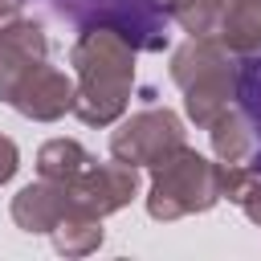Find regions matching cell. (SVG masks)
Returning a JSON list of instances; mask_svg holds the SVG:
<instances>
[{
	"label": "cell",
	"mask_w": 261,
	"mask_h": 261,
	"mask_svg": "<svg viewBox=\"0 0 261 261\" xmlns=\"http://www.w3.org/2000/svg\"><path fill=\"white\" fill-rule=\"evenodd\" d=\"M135 45L118 37L114 29H90L77 33L69 49V65L77 73L73 82V114L86 126H114L135 90Z\"/></svg>",
	"instance_id": "cell-1"
},
{
	"label": "cell",
	"mask_w": 261,
	"mask_h": 261,
	"mask_svg": "<svg viewBox=\"0 0 261 261\" xmlns=\"http://www.w3.org/2000/svg\"><path fill=\"white\" fill-rule=\"evenodd\" d=\"M171 82L184 90L188 118L208 130V122L237 98V53H228L216 37H188L171 53Z\"/></svg>",
	"instance_id": "cell-2"
},
{
	"label": "cell",
	"mask_w": 261,
	"mask_h": 261,
	"mask_svg": "<svg viewBox=\"0 0 261 261\" xmlns=\"http://www.w3.org/2000/svg\"><path fill=\"white\" fill-rule=\"evenodd\" d=\"M41 8L73 33L114 29L139 53H163L171 45V16L155 0H41Z\"/></svg>",
	"instance_id": "cell-3"
},
{
	"label": "cell",
	"mask_w": 261,
	"mask_h": 261,
	"mask_svg": "<svg viewBox=\"0 0 261 261\" xmlns=\"http://www.w3.org/2000/svg\"><path fill=\"white\" fill-rule=\"evenodd\" d=\"M220 204V159L192 151L188 143L151 167L147 188V216L151 220H179L192 212H208Z\"/></svg>",
	"instance_id": "cell-4"
},
{
	"label": "cell",
	"mask_w": 261,
	"mask_h": 261,
	"mask_svg": "<svg viewBox=\"0 0 261 261\" xmlns=\"http://www.w3.org/2000/svg\"><path fill=\"white\" fill-rule=\"evenodd\" d=\"M184 143H188L184 118L167 106H155V102H147L143 110H135L130 118H122L110 130V155L130 167H155L159 159H167Z\"/></svg>",
	"instance_id": "cell-5"
},
{
	"label": "cell",
	"mask_w": 261,
	"mask_h": 261,
	"mask_svg": "<svg viewBox=\"0 0 261 261\" xmlns=\"http://www.w3.org/2000/svg\"><path fill=\"white\" fill-rule=\"evenodd\" d=\"M65 188H69V200L77 208H86L94 216H110V212L126 208L139 196V167H130L114 155H110V163L90 159Z\"/></svg>",
	"instance_id": "cell-6"
},
{
	"label": "cell",
	"mask_w": 261,
	"mask_h": 261,
	"mask_svg": "<svg viewBox=\"0 0 261 261\" xmlns=\"http://www.w3.org/2000/svg\"><path fill=\"white\" fill-rule=\"evenodd\" d=\"M8 106H12L16 114L33 118V122H57V118L73 114V82H69V73H61L57 65L37 61V65L20 77V86L12 90Z\"/></svg>",
	"instance_id": "cell-7"
},
{
	"label": "cell",
	"mask_w": 261,
	"mask_h": 261,
	"mask_svg": "<svg viewBox=\"0 0 261 261\" xmlns=\"http://www.w3.org/2000/svg\"><path fill=\"white\" fill-rule=\"evenodd\" d=\"M73 208V200H69V188L61 184V179H37V184H24L16 196H12V220H16V228H24V232H33V237H49L53 232V224L65 216Z\"/></svg>",
	"instance_id": "cell-8"
},
{
	"label": "cell",
	"mask_w": 261,
	"mask_h": 261,
	"mask_svg": "<svg viewBox=\"0 0 261 261\" xmlns=\"http://www.w3.org/2000/svg\"><path fill=\"white\" fill-rule=\"evenodd\" d=\"M212 37L237 57L261 49V0H224Z\"/></svg>",
	"instance_id": "cell-9"
},
{
	"label": "cell",
	"mask_w": 261,
	"mask_h": 261,
	"mask_svg": "<svg viewBox=\"0 0 261 261\" xmlns=\"http://www.w3.org/2000/svg\"><path fill=\"white\" fill-rule=\"evenodd\" d=\"M232 102L241 106V114L249 118V130H253L249 167L261 171V49L237 57V98Z\"/></svg>",
	"instance_id": "cell-10"
},
{
	"label": "cell",
	"mask_w": 261,
	"mask_h": 261,
	"mask_svg": "<svg viewBox=\"0 0 261 261\" xmlns=\"http://www.w3.org/2000/svg\"><path fill=\"white\" fill-rule=\"evenodd\" d=\"M208 139H212V151L220 163H249V155H253V130L237 102L208 122Z\"/></svg>",
	"instance_id": "cell-11"
},
{
	"label": "cell",
	"mask_w": 261,
	"mask_h": 261,
	"mask_svg": "<svg viewBox=\"0 0 261 261\" xmlns=\"http://www.w3.org/2000/svg\"><path fill=\"white\" fill-rule=\"evenodd\" d=\"M53 249L57 253H65V257H86V253H94L98 245H102V216H94V212H86V208H69L57 224H53Z\"/></svg>",
	"instance_id": "cell-12"
},
{
	"label": "cell",
	"mask_w": 261,
	"mask_h": 261,
	"mask_svg": "<svg viewBox=\"0 0 261 261\" xmlns=\"http://www.w3.org/2000/svg\"><path fill=\"white\" fill-rule=\"evenodd\" d=\"M220 200H232L261 228V171L249 163H220Z\"/></svg>",
	"instance_id": "cell-13"
},
{
	"label": "cell",
	"mask_w": 261,
	"mask_h": 261,
	"mask_svg": "<svg viewBox=\"0 0 261 261\" xmlns=\"http://www.w3.org/2000/svg\"><path fill=\"white\" fill-rule=\"evenodd\" d=\"M90 159H94V155H90L77 139H49V143L37 151V171H41L45 179H61V184H69Z\"/></svg>",
	"instance_id": "cell-14"
},
{
	"label": "cell",
	"mask_w": 261,
	"mask_h": 261,
	"mask_svg": "<svg viewBox=\"0 0 261 261\" xmlns=\"http://www.w3.org/2000/svg\"><path fill=\"white\" fill-rule=\"evenodd\" d=\"M37 61H45V57H33V53H24V49L0 41V102L12 98V90L20 86V77H24Z\"/></svg>",
	"instance_id": "cell-15"
},
{
	"label": "cell",
	"mask_w": 261,
	"mask_h": 261,
	"mask_svg": "<svg viewBox=\"0 0 261 261\" xmlns=\"http://www.w3.org/2000/svg\"><path fill=\"white\" fill-rule=\"evenodd\" d=\"M16 167H20V151L8 135H0V184H8L16 175Z\"/></svg>",
	"instance_id": "cell-16"
},
{
	"label": "cell",
	"mask_w": 261,
	"mask_h": 261,
	"mask_svg": "<svg viewBox=\"0 0 261 261\" xmlns=\"http://www.w3.org/2000/svg\"><path fill=\"white\" fill-rule=\"evenodd\" d=\"M155 4H159V8H163V12L171 16V20H179V16H184V12H188V8L196 4V0H155Z\"/></svg>",
	"instance_id": "cell-17"
},
{
	"label": "cell",
	"mask_w": 261,
	"mask_h": 261,
	"mask_svg": "<svg viewBox=\"0 0 261 261\" xmlns=\"http://www.w3.org/2000/svg\"><path fill=\"white\" fill-rule=\"evenodd\" d=\"M16 16H20V0H0V29L12 24Z\"/></svg>",
	"instance_id": "cell-18"
}]
</instances>
